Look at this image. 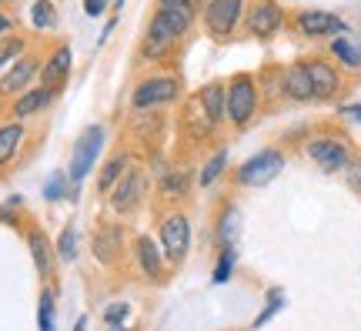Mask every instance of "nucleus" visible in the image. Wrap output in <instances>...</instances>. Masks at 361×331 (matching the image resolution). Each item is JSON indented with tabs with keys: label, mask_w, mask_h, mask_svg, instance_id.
Here are the masks:
<instances>
[{
	"label": "nucleus",
	"mask_w": 361,
	"mask_h": 331,
	"mask_svg": "<svg viewBox=\"0 0 361 331\" xmlns=\"http://www.w3.org/2000/svg\"><path fill=\"white\" fill-rule=\"evenodd\" d=\"M107 144V128L104 124H87L74 140L71 164H67V181H71V198H78V188L90 178V171L101 161V151Z\"/></svg>",
	"instance_id": "nucleus-1"
},
{
	"label": "nucleus",
	"mask_w": 361,
	"mask_h": 331,
	"mask_svg": "<svg viewBox=\"0 0 361 331\" xmlns=\"http://www.w3.org/2000/svg\"><path fill=\"white\" fill-rule=\"evenodd\" d=\"M258 77L255 74H234L228 84H224V121L231 124L234 131H245L255 114H258Z\"/></svg>",
	"instance_id": "nucleus-2"
},
{
	"label": "nucleus",
	"mask_w": 361,
	"mask_h": 331,
	"mask_svg": "<svg viewBox=\"0 0 361 331\" xmlns=\"http://www.w3.org/2000/svg\"><path fill=\"white\" fill-rule=\"evenodd\" d=\"M180 97V77L174 74H147L130 90V111H161Z\"/></svg>",
	"instance_id": "nucleus-3"
},
{
	"label": "nucleus",
	"mask_w": 361,
	"mask_h": 331,
	"mask_svg": "<svg viewBox=\"0 0 361 331\" xmlns=\"http://www.w3.org/2000/svg\"><path fill=\"white\" fill-rule=\"evenodd\" d=\"M245 7L247 0H207L201 7V24H204L207 37L218 40V44L231 40L241 17H245Z\"/></svg>",
	"instance_id": "nucleus-4"
},
{
	"label": "nucleus",
	"mask_w": 361,
	"mask_h": 331,
	"mask_svg": "<svg viewBox=\"0 0 361 331\" xmlns=\"http://www.w3.org/2000/svg\"><path fill=\"white\" fill-rule=\"evenodd\" d=\"M144 198H147V171L137 164L128 167V174L114 184V191L107 194V204H111V211L121 217L134 215L137 207L144 204Z\"/></svg>",
	"instance_id": "nucleus-5"
},
{
	"label": "nucleus",
	"mask_w": 361,
	"mask_h": 331,
	"mask_svg": "<svg viewBox=\"0 0 361 331\" xmlns=\"http://www.w3.org/2000/svg\"><path fill=\"white\" fill-rule=\"evenodd\" d=\"M281 167H284V154L278 148H264V151L247 157L245 164L234 171V181L245 184V188H264V184H271L281 174Z\"/></svg>",
	"instance_id": "nucleus-6"
},
{
	"label": "nucleus",
	"mask_w": 361,
	"mask_h": 331,
	"mask_svg": "<svg viewBox=\"0 0 361 331\" xmlns=\"http://www.w3.org/2000/svg\"><path fill=\"white\" fill-rule=\"evenodd\" d=\"M295 30L301 37H311V40H324V37H345L348 34V20L345 17H338L331 11H298L295 13Z\"/></svg>",
	"instance_id": "nucleus-7"
},
{
	"label": "nucleus",
	"mask_w": 361,
	"mask_h": 331,
	"mask_svg": "<svg viewBox=\"0 0 361 331\" xmlns=\"http://www.w3.org/2000/svg\"><path fill=\"white\" fill-rule=\"evenodd\" d=\"M161 251H164V258L168 261H174V265H180L184 258H188V248H191V221H188V215H180V211H171V215H164V221H161Z\"/></svg>",
	"instance_id": "nucleus-8"
},
{
	"label": "nucleus",
	"mask_w": 361,
	"mask_h": 331,
	"mask_svg": "<svg viewBox=\"0 0 361 331\" xmlns=\"http://www.w3.org/2000/svg\"><path fill=\"white\" fill-rule=\"evenodd\" d=\"M194 20H197V11H191V7H157L154 17L147 20V27H144V30L161 34V37H168V40H174V44H180V40L194 30Z\"/></svg>",
	"instance_id": "nucleus-9"
},
{
	"label": "nucleus",
	"mask_w": 361,
	"mask_h": 331,
	"mask_svg": "<svg viewBox=\"0 0 361 331\" xmlns=\"http://www.w3.org/2000/svg\"><path fill=\"white\" fill-rule=\"evenodd\" d=\"M245 27H247V34L258 40H268L274 34H281V27H284L281 4L278 0H255L245 11Z\"/></svg>",
	"instance_id": "nucleus-10"
},
{
	"label": "nucleus",
	"mask_w": 361,
	"mask_h": 331,
	"mask_svg": "<svg viewBox=\"0 0 361 331\" xmlns=\"http://www.w3.org/2000/svg\"><path fill=\"white\" fill-rule=\"evenodd\" d=\"M40 64H44L40 54H30V51L20 54V57L0 74V97H11L13 101L17 94H24V90L30 88V80L40 77Z\"/></svg>",
	"instance_id": "nucleus-11"
},
{
	"label": "nucleus",
	"mask_w": 361,
	"mask_h": 331,
	"mask_svg": "<svg viewBox=\"0 0 361 331\" xmlns=\"http://www.w3.org/2000/svg\"><path fill=\"white\" fill-rule=\"evenodd\" d=\"M305 154H308L314 167H322L324 174H335V171H345L351 161V151L345 140L338 138H311L305 144Z\"/></svg>",
	"instance_id": "nucleus-12"
},
{
	"label": "nucleus",
	"mask_w": 361,
	"mask_h": 331,
	"mask_svg": "<svg viewBox=\"0 0 361 331\" xmlns=\"http://www.w3.org/2000/svg\"><path fill=\"white\" fill-rule=\"evenodd\" d=\"M74 71V51H71V44H57L47 57H44V64H40V84L51 90H64L67 77Z\"/></svg>",
	"instance_id": "nucleus-13"
},
{
	"label": "nucleus",
	"mask_w": 361,
	"mask_h": 331,
	"mask_svg": "<svg viewBox=\"0 0 361 331\" xmlns=\"http://www.w3.org/2000/svg\"><path fill=\"white\" fill-rule=\"evenodd\" d=\"M301 64H305L311 84H314L318 101H331V97H338V90H341V74H338V67L331 64V61H324V57H305Z\"/></svg>",
	"instance_id": "nucleus-14"
},
{
	"label": "nucleus",
	"mask_w": 361,
	"mask_h": 331,
	"mask_svg": "<svg viewBox=\"0 0 361 331\" xmlns=\"http://www.w3.org/2000/svg\"><path fill=\"white\" fill-rule=\"evenodd\" d=\"M281 97L284 101H295V104H311L318 101V94H314V84H311L308 71L301 61L295 64H288L281 71Z\"/></svg>",
	"instance_id": "nucleus-15"
},
{
	"label": "nucleus",
	"mask_w": 361,
	"mask_h": 331,
	"mask_svg": "<svg viewBox=\"0 0 361 331\" xmlns=\"http://www.w3.org/2000/svg\"><path fill=\"white\" fill-rule=\"evenodd\" d=\"M54 97H57V90H51V88H27L24 94H17L11 101V114H13V121H30V117H37V114H44L47 107L54 104Z\"/></svg>",
	"instance_id": "nucleus-16"
},
{
	"label": "nucleus",
	"mask_w": 361,
	"mask_h": 331,
	"mask_svg": "<svg viewBox=\"0 0 361 331\" xmlns=\"http://www.w3.org/2000/svg\"><path fill=\"white\" fill-rule=\"evenodd\" d=\"M90 248H94V258L101 265H117L121 251H124V228L121 224H101V228L94 231Z\"/></svg>",
	"instance_id": "nucleus-17"
},
{
	"label": "nucleus",
	"mask_w": 361,
	"mask_h": 331,
	"mask_svg": "<svg viewBox=\"0 0 361 331\" xmlns=\"http://www.w3.org/2000/svg\"><path fill=\"white\" fill-rule=\"evenodd\" d=\"M134 255H137V265H141L144 278L157 281L164 275V251H161V244H154L151 234H141V238L134 241Z\"/></svg>",
	"instance_id": "nucleus-18"
},
{
	"label": "nucleus",
	"mask_w": 361,
	"mask_h": 331,
	"mask_svg": "<svg viewBox=\"0 0 361 331\" xmlns=\"http://www.w3.org/2000/svg\"><path fill=\"white\" fill-rule=\"evenodd\" d=\"M194 97H197L201 111H204V117L211 121V128H214V131H218L221 124H228V121H224V84H221V80L204 84V88L197 90Z\"/></svg>",
	"instance_id": "nucleus-19"
},
{
	"label": "nucleus",
	"mask_w": 361,
	"mask_h": 331,
	"mask_svg": "<svg viewBox=\"0 0 361 331\" xmlns=\"http://www.w3.org/2000/svg\"><path fill=\"white\" fill-rule=\"evenodd\" d=\"M27 248H30V258H34L37 275L40 278H51V267H54V244H51V238H47L40 228H30L27 231Z\"/></svg>",
	"instance_id": "nucleus-20"
},
{
	"label": "nucleus",
	"mask_w": 361,
	"mask_h": 331,
	"mask_svg": "<svg viewBox=\"0 0 361 331\" xmlns=\"http://www.w3.org/2000/svg\"><path fill=\"white\" fill-rule=\"evenodd\" d=\"M194 184V171L188 164H174V167H164V174H161V194L171 198V201H178V198H188Z\"/></svg>",
	"instance_id": "nucleus-21"
},
{
	"label": "nucleus",
	"mask_w": 361,
	"mask_h": 331,
	"mask_svg": "<svg viewBox=\"0 0 361 331\" xmlns=\"http://www.w3.org/2000/svg\"><path fill=\"white\" fill-rule=\"evenodd\" d=\"M130 164H134V161H130L128 151L111 154V157H107V161L101 164V174H97V194H111V191H114V184L124 178V174H128Z\"/></svg>",
	"instance_id": "nucleus-22"
},
{
	"label": "nucleus",
	"mask_w": 361,
	"mask_h": 331,
	"mask_svg": "<svg viewBox=\"0 0 361 331\" xmlns=\"http://www.w3.org/2000/svg\"><path fill=\"white\" fill-rule=\"evenodd\" d=\"M24 140H27L24 121H7V124H0V167L11 164L13 157L20 154Z\"/></svg>",
	"instance_id": "nucleus-23"
},
{
	"label": "nucleus",
	"mask_w": 361,
	"mask_h": 331,
	"mask_svg": "<svg viewBox=\"0 0 361 331\" xmlns=\"http://www.w3.org/2000/svg\"><path fill=\"white\" fill-rule=\"evenodd\" d=\"M174 40L161 37V34H151V30H144L141 34V44H137V57H141L144 64H161L164 57H171L174 54Z\"/></svg>",
	"instance_id": "nucleus-24"
},
{
	"label": "nucleus",
	"mask_w": 361,
	"mask_h": 331,
	"mask_svg": "<svg viewBox=\"0 0 361 331\" xmlns=\"http://www.w3.org/2000/svg\"><path fill=\"white\" fill-rule=\"evenodd\" d=\"M224 167H228V148H218L204 164L197 167V188H211V184L224 174Z\"/></svg>",
	"instance_id": "nucleus-25"
},
{
	"label": "nucleus",
	"mask_w": 361,
	"mask_h": 331,
	"mask_svg": "<svg viewBox=\"0 0 361 331\" xmlns=\"http://www.w3.org/2000/svg\"><path fill=\"white\" fill-rule=\"evenodd\" d=\"M331 57L348 71H361V47L351 37H335L331 40Z\"/></svg>",
	"instance_id": "nucleus-26"
},
{
	"label": "nucleus",
	"mask_w": 361,
	"mask_h": 331,
	"mask_svg": "<svg viewBox=\"0 0 361 331\" xmlns=\"http://www.w3.org/2000/svg\"><path fill=\"white\" fill-rule=\"evenodd\" d=\"M238 234H241V211H238L234 204H228L224 215H221V221H218V241L221 244H234L238 241Z\"/></svg>",
	"instance_id": "nucleus-27"
},
{
	"label": "nucleus",
	"mask_w": 361,
	"mask_h": 331,
	"mask_svg": "<svg viewBox=\"0 0 361 331\" xmlns=\"http://www.w3.org/2000/svg\"><path fill=\"white\" fill-rule=\"evenodd\" d=\"M30 24H34V30H54L57 27V7H54V0H34L30 4Z\"/></svg>",
	"instance_id": "nucleus-28"
},
{
	"label": "nucleus",
	"mask_w": 361,
	"mask_h": 331,
	"mask_svg": "<svg viewBox=\"0 0 361 331\" xmlns=\"http://www.w3.org/2000/svg\"><path fill=\"white\" fill-rule=\"evenodd\" d=\"M54 255L61 258L64 265H71V261L78 258V228H74V224H64V231L57 234V241H54Z\"/></svg>",
	"instance_id": "nucleus-29"
},
{
	"label": "nucleus",
	"mask_w": 361,
	"mask_h": 331,
	"mask_svg": "<svg viewBox=\"0 0 361 331\" xmlns=\"http://www.w3.org/2000/svg\"><path fill=\"white\" fill-rule=\"evenodd\" d=\"M27 51V40L20 34H7V37H0V74L7 71V67Z\"/></svg>",
	"instance_id": "nucleus-30"
},
{
	"label": "nucleus",
	"mask_w": 361,
	"mask_h": 331,
	"mask_svg": "<svg viewBox=\"0 0 361 331\" xmlns=\"http://www.w3.org/2000/svg\"><path fill=\"white\" fill-rule=\"evenodd\" d=\"M234 265H238V251H234V244H221V258H218V265H214V284H224V281L231 278Z\"/></svg>",
	"instance_id": "nucleus-31"
},
{
	"label": "nucleus",
	"mask_w": 361,
	"mask_h": 331,
	"mask_svg": "<svg viewBox=\"0 0 361 331\" xmlns=\"http://www.w3.org/2000/svg\"><path fill=\"white\" fill-rule=\"evenodd\" d=\"M64 194H71V181H67V171H54L47 184H44V201H61Z\"/></svg>",
	"instance_id": "nucleus-32"
},
{
	"label": "nucleus",
	"mask_w": 361,
	"mask_h": 331,
	"mask_svg": "<svg viewBox=\"0 0 361 331\" xmlns=\"http://www.w3.org/2000/svg\"><path fill=\"white\" fill-rule=\"evenodd\" d=\"M37 325H40V331H57V328H54V294H51V291H44V294H40Z\"/></svg>",
	"instance_id": "nucleus-33"
},
{
	"label": "nucleus",
	"mask_w": 361,
	"mask_h": 331,
	"mask_svg": "<svg viewBox=\"0 0 361 331\" xmlns=\"http://www.w3.org/2000/svg\"><path fill=\"white\" fill-rule=\"evenodd\" d=\"M281 305H284V294H281V291H271V298H268V308H264V311H261L258 318H255V328H261V325H268V321L274 318L278 311H281Z\"/></svg>",
	"instance_id": "nucleus-34"
},
{
	"label": "nucleus",
	"mask_w": 361,
	"mask_h": 331,
	"mask_svg": "<svg viewBox=\"0 0 361 331\" xmlns=\"http://www.w3.org/2000/svg\"><path fill=\"white\" fill-rule=\"evenodd\" d=\"M128 315H130V305H128V301H117V305H111L107 311H104V321H107L111 328H117V325L128 318Z\"/></svg>",
	"instance_id": "nucleus-35"
},
{
	"label": "nucleus",
	"mask_w": 361,
	"mask_h": 331,
	"mask_svg": "<svg viewBox=\"0 0 361 331\" xmlns=\"http://www.w3.org/2000/svg\"><path fill=\"white\" fill-rule=\"evenodd\" d=\"M345 181L355 194H361V157H351L348 167H345Z\"/></svg>",
	"instance_id": "nucleus-36"
},
{
	"label": "nucleus",
	"mask_w": 361,
	"mask_h": 331,
	"mask_svg": "<svg viewBox=\"0 0 361 331\" xmlns=\"http://www.w3.org/2000/svg\"><path fill=\"white\" fill-rule=\"evenodd\" d=\"M107 11H114V0H84V13L87 17H104Z\"/></svg>",
	"instance_id": "nucleus-37"
},
{
	"label": "nucleus",
	"mask_w": 361,
	"mask_h": 331,
	"mask_svg": "<svg viewBox=\"0 0 361 331\" xmlns=\"http://www.w3.org/2000/svg\"><path fill=\"white\" fill-rule=\"evenodd\" d=\"M157 7H191V11H201V0H157Z\"/></svg>",
	"instance_id": "nucleus-38"
},
{
	"label": "nucleus",
	"mask_w": 361,
	"mask_h": 331,
	"mask_svg": "<svg viewBox=\"0 0 361 331\" xmlns=\"http://www.w3.org/2000/svg\"><path fill=\"white\" fill-rule=\"evenodd\" d=\"M341 114H348L351 121H361V104H345V107H341Z\"/></svg>",
	"instance_id": "nucleus-39"
},
{
	"label": "nucleus",
	"mask_w": 361,
	"mask_h": 331,
	"mask_svg": "<svg viewBox=\"0 0 361 331\" xmlns=\"http://www.w3.org/2000/svg\"><path fill=\"white\" fill-rule=\"evenodd\" d=\"M11 27H13V20L7 17V13H0V37H7V34H11Z\"/></svg>",
	"instance_id": "nucleus-40"
},
{
	"label": "nucleus",
	"mask_w": 361,
	"mask_h": 331,
	"mask_svg": "<svg viewBox=\"0 0 361 331\" xmlns=\"http://www.w3.org/2000/svg\"><path fill=\"white\" fill-rule=\"evenodd\" d=\"M74 331H87V318H80V321H78V328H74Z\"/></svg>",
	"instance_id": "nucleus-41"
},
{
	"label": "nucleus",
	"mask_w": 361,
	"mask_h": 331,
	"mask_svg": "<svg viewBox=\"0 0 361 331\" xmlns=\"http://www.w3.org/2000/svg\"><path fill=\"white\" fill-rule=\"evenodd\" d=\"M121 7H124V0H114V11H121Z\"/></svg>",
	"instance_id": "nucleus-42"
},
{
	"label": "nucleus",
	"mask_w": 361,
	"mask_h": 331,
	"mask_svg": "<svg viewBox=\"0 0 361 331\" xmlns=\"http://www.w3.org/2000/svg\"><path fill=\"white\" fill-rule=\"evenodd\" d=\"M204 4H207V0H201V7H204Z\"/></svg>",
	"instance_id": "nucleus-43"
},
{
	"label": "nucleus",
	"mask_w": 361,
	"mask_h": 331,
	"mask_svg": "<svg viewBox=\"0 0 361 331\" xmlns=\"http://www.w3.org/2000/svg\"><path fill=\"white\" fill-rule=\"evenodd\" d=\"M0 4H4V0H0Z\"/></svg>",
	"instance_id": "nucleus-44"
}]
</instances>
